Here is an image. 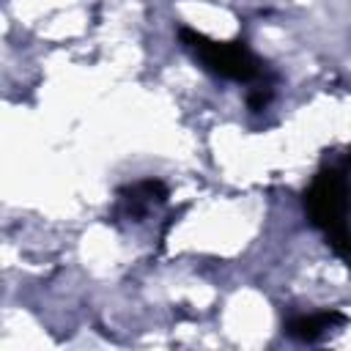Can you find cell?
Segmentation results:
<instances>
[{
    "instance_id": "3957f363",
    "label": "cell",
    "mask_w": 351,
    "mask_h": 351,
    "mask_svg": "<svg viewBox=\"0 0 351 351\" xmlns=\"http://www.w3.org/2000/svg\"><path fill=\"white\" fill-rule=\"evenodd\" d=\"M167 197V189L162 181H154V178H145V181H137L132 186H126L121 192V200H118V208L126 219H143L154 206L165 203Z\"/></svg>"
},
{
    "instance_id": "6da1fadb",
    "label": "cell",
    "mask_w": 351,
    "mask_h": 351,
    "mask_svg": "<svg viewBox=\"0 0 351 351\" xmlns=\"http://www.w3.org/2000/svg\"><path fill=\"white\" fill-rule=\"evenodd\" d=\"M304 211L324 233L326 244L351 266V173L348 159L324 165L304 189Z\"/></svg>"
},
{
    "instance_id": "277c9868",
    "label": "cell",
    "mask_w": 351,
    "mask_h": 351,
    "mask_svg": "<svg viewBox=\"0 0 351 351\" xmlns=\"http://www.w3.org/2000/svg\"><path fill=\"white\" fill-rule=\"evenodd\" d=\"M340 324H346V315L340 310H321V313H307V315L291 318L285 324V332L302 343H315Z\"/></svg>"
},
{
    "instance_id": "7a4b0ae2",
    "label": "cell",
    "mask_w": 351,
    "mask_h": 351,
    "mask_svg": "<svg viewBox=\"0 0 351 351\" xmlns=\"http://www.w3.org/2000/svg\"><path fill=\"white\" fill-rule=\"evenodd\" d=\"M178 38L217 77L233 82H255L263 77V63L244 41H214L192 27H181Z\"/></svg>"
}]
</instances>
